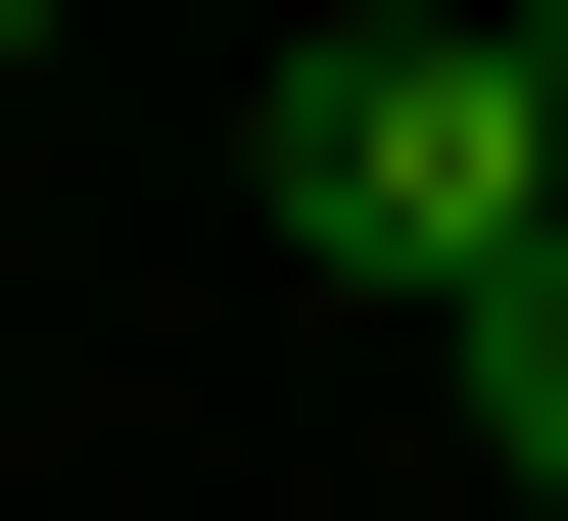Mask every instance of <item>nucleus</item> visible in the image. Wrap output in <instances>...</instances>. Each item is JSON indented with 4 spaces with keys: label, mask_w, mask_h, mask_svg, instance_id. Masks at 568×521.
Segmentation results:
<instances>
[{
    "label": "nucleus",
    "mask_w": 568,
    "mask_h": 521,
    "mask_svg": "<svg viewBox=\"0 0 568 521\" xmlns=\"http://www.w3.org/2000/svg\"><path fill=\"white\" fill-rule=\"evenodd\" d=\"M237 190H284V284H426V332H521V284H568L521 48H426V0H379V48H284V96H237Z\"/></svg>",
    "instance_id": "obj_1"
},
{
    "label": "nucleus",
    "mask_w": 568,
    "mask_h": 521,
    "mask_svg": "<svg viewBox=\"0 0 568 521\" xmlns=\"http://www.w3.org/2000/svg\"><path fill=\"white\" fill-rule=\"evenodd\" d=\"M474 427H521V474H568V284H521V332H474Z\"/></svg>",
    "instance_id": "obj_2"
}]
</instances>
